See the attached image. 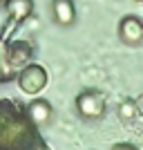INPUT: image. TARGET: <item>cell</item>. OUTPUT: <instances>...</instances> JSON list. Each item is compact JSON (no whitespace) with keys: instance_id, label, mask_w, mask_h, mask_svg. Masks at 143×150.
<instances>
[{"instance_id":"cell-7","label":"cell","mask_w":143,"mask_h":150,"mask_svg":"<svg viewBox=\"0 0 143 150\" xmlns=\"http://www.w3.org/2000/svg\"><path fill=\"white\" fill-rule=\"evenodd\" d=\"M5 9L11 25H23L34 11V0H5Z\"/></svg>"},{"instance_id":"cell-3","label":"cell","mask_w":143,"mask_h":150,"mask_svg":"<svg viewBox=\"0 0 143 150\" xmlns=\"http://www.w3.org/2000/svg\"><path fill=\"white\" fill-rule=\"evenodd\" d=\"M18 85L20 90L25 94H31V96H36L40 94L45 88H47V81H49V76H47V69L43 65H38V63H29L25 67L18 72Z\"/></svg>"},{"instance_id":"cell-8","label":"cell","mask_w":143,"mask_h":150,"mask_svg":"<svg viewBox=\"0 0 143 150\" xmlns=\"http://www.w3.org/2000/svg\"><path fill=\"white\" fill-rule=\"evenodd\" d=\"M51 16L61 27H69L76 20V7L74 0H54L51 2Z\"/></svg>"},{"instance_id":"cell-4","label":"cell","mask_w":143,"mask_h":150,"mask_svg":"<svg viewBox=\"0 0 143 150\" xmlns=\"http://www.w3.org/2000/svg\"><path fill=\"white\" fill-rule=\"evenodd\" d=\"M76 110L83 119H101L105 114V96L99 90H83L76 96Z\"/></svg>"},{"instance_id":"cell-2","label":"cell","mask_w":143,"mask_h":150,"mask_svg":"<svg viewBox=\"0 0 143 150\" xmlns=\"http://www.w3.org/2000/svg\"><path fill=\"white\" fill-rule=\"evenodd\" d=\"M34 58V47L27 40H9L0 34V83H11L18 72Z\"/></svg>"},{"instance_id":"cell-10","label":"cell","mask_w":143,"mask_h":150,"mask_svg":"<svg viewBox=\"0 0 143 150\" xmlns=\"http://www.w3.org/2000/svg\"><path fill=\"white\" fill-rule=\"evenodd\" d=\"M0 7H5V0H0Z\"/></svg>"},{"instance_id":"cell-1","label":"cell","mask_w":143,"mask_h":150,"mask_svg":"<svg viewBox=\"0 0 143 150\" xmlns=\"http://www.w3.org/2000/svg\"><path fill=\"white\" fill-rule=\"evenodd\" d=\"M0 150H51L18 99H0Z\"/></svg>"},{"instance_id":"cell-6","label":"cell","mask_w":143,"mask_h":150,"mask_svg":"<svg viewBox=\"0 0 143 150\" xmlns=\"http://www.w3.org/2000/svg\"><path fill=\"white\" fill-rule=\"evenodd\" d=\"M27 112H29L31 121L40 128V125H47L51 121V117H54V108H51V103L47 99L36 96V99H31L29 103H27Z\"/></svg>"},{"instance_id":"cell-9","label":"cell","mask_w":143,"mask_h":150,"mask_svg":"<svg viewBox=\"0 0 143 150\" xmlns=\"http://www.w3.org/2000/svg\"><path fill=\"white\" fill-rule=\"evenodd\" d=\"M112 150H137V146H132V144H116V146H112Z\"/></svg>"},{"instance_id":"cell-5","label":"cell","mask_w":143,"mask_h":150,"mask_svg":"<svg viewBox=\"0 0 143 150\" xmlns=\"http://www.w3.org/2000/svg\"><path fill=\"white\" fill-rule=\"evenodd\" d=\"M118 38L125 45H141L143 43V23L137 16H123L118 23Z\"/></svg>"}]
</instances>
